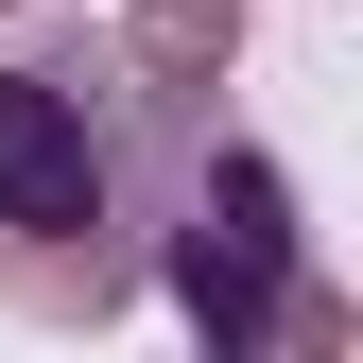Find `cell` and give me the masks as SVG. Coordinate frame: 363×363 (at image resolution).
<instances>
[{
  "mask_svg": "<svg viewBox=\"0 0 363 363\" xmlns=\"http://www.w3.org/2000/svg\"><path fill=\"white\" fill-rule=\"evenodd\" d=\"M139 104L104 35H18L0 52V242H139Z\"/></svg>",
  "mask_w": 363,
  "mask_h": 363,
  "instance_id": "obj_1",
  "label": "cell"
},
{
  "mask_svg": "<svg viewBox=\"0 0 363 363\" xmlns=\"http://www.w3.org/2000/svg\"><path fill=\"white\" fill-rule=\"evenodd\" d=\"M139 277L173 294V329H191L208 363H259L277 346V277H294V173L259 139H208L173 156V225H139Z\"/></svg>",
  "mask_w": 363,
  "mask_h": 363,
  "instance_id": "obj_2",
  "label": "cell"
},
{
  "mask_svg": "<svg viewBox=\"0 0 363 363\" xmlns=\"http://www.w3.org/2000/svg\"><path fill=\"white\" fill-rule=\"evenodd\" d=\"M242 35H259V0H139V18H121V69L225 86V69H242Z\"/></svg>",
  "mask_w": 363,
  "mask_h": 363,
  "instance_id": "obj_3",
  "label": "cell"
},
{
  "mask_svg": "<svg viewBox=\"0 0 363 363\" xmlns=\"http://www.w3.org/2000/svg\"><path fill=\"white\" fill-rule=\"evenodd\" d=\"M277 346H294V363H346V346H363V294H329V277H277Z\"/></svg>",
  "mask_w": 363,
  "mask_h": 363,
  "instance_id": "obj_4",
  "label": "cell"
},
{
  "mask_svg": "<svg viewBox=\"0 0 363 363\" xmlns=\"http://www.w3.org/2000/svg\"><path fill=\"white\" fill-rule=\"evenodd\" d=\"M0 18H35V0H0Z\"/></svg>",
  "mask_w": 363,
  "mask_h": 363,
  "instance_id": "obj_5",
  "label": "cell"
}]
</instances>
